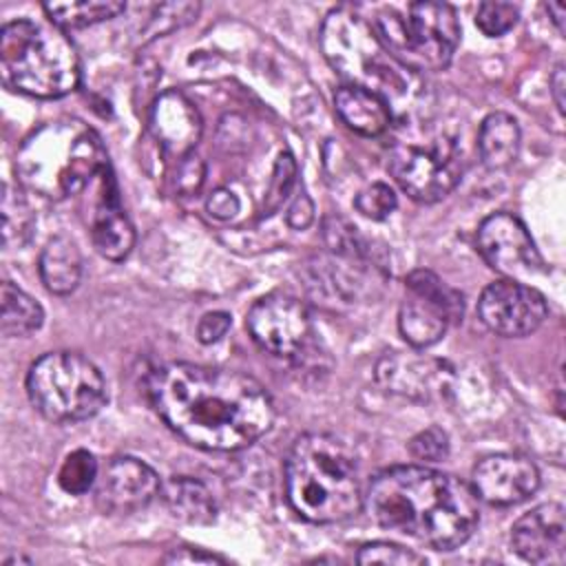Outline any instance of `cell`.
<instances>
[{"label":"cell","mask_w":566,"mask_h":566,"mask_svg":"<svg viewBox=\"0 0 566 566\" xmlns=\"http://www.w3.org/2000/svg\"><path fill=\"white\" fill-rule=\"evenodd\" d=\"M285 219H287V226L294 228V230H303L314 221V203H312V199L307 197L305 190H301L296 195V199L292 201Z\"/></svg>","instance_id":"d590c367"},{"label":"cell","mask_w":566,"mask_h":566,"mask_svg":"<svg viewBox=\"0 0 566 566\" xmlns=\"http://www.w3.org/2000/svg\"><path fill=\"white\" fill-rule=\"evenodd\" d=\"M0 298H2L0 329L4 336H29L42 327L44 310L24 290L13 285L11 281H4L0 290Z\"/></svg>","instance_id":"603a6c76"},{"label":"cell","mask_w":566,"mask_h":566,"mask_svg":"<svg viewBox=\"0 0 566 566\" xmlns=\"http://www.w3.org/2000/svg\"><path fill=\"white\" fill-rule=\"evenodd\" d=\"M40 279L51 294H71L82 279V254L71 237H53L40 254Z\"/></svg>","instance_id":"ffe728a7"},{"label":"cell","mask_w":566,"mask_h":566,"mask_svg":"<svg viewBox=\"0 0 566 566\" xmlns=\"http://www.w3.org/2000/svg\"><path fill=\"white\" fill-rule=\"evenodd\" d=\"M290 506L312 524H334L363 506L358 464L352 449L329 433H303L285 460Z\"/></svg>","instance_id":"3957f363"},{"label":"cell","mask_w":566,"mask_h":566,"mask_svg":"<svg viewBox=\"0 0 566 566\" xmlns=\"http://www.w3.org/2000/svg\"><path fill=\"white\" fill-rule=\"evenodd\" d=\"M161 491L157 473L133 455L113 458L95 484V504L108 515H128L148 506Z\"/></svg>","instance_id":"5bb4252c"},{"label":"cell","mask_w":566,"mask_h":566,"mask_svg":"<svg viewBox=\"0 0 566 566\" xmlns=\"http://www.w3.org/2000/svg\"><path fill=\"white\" fill-rule=\"evenodd\" d=\"M464 298L431 270H413L405 279V298L398 310L400 336L418 349L436 345L451 323L462 321Z\"/></svg>","instance_id":"30bf717a"},{"label":"cell","mask_w":566,"mask_h":566,"mask_svg":"<svg viewBox=\"0 0 566 566\" xmlns=\"http://www.w3.org/2000/svg\"><path fill=\"white\" fill-rule=\"evenodd\" d=\"M88 230L95 250L108 261H124L135 243V230L126 217L111 166L97 175V197L88 212Z\"/></svg>","instance_id":"e0dca14e"},{"label":"cell","mask_w":566,"mask_h":566,"mask_svg":"<svg viewBox=\"0 0 566 566\" xmlns=\"http://www.w3.org/2000/svg\"><path fill=\"white\" fill-rule=\"evenodd\" d=\"M407 449L420 462H442L449 455V438L440 427H427L409 440Z\"/></svg>","instance_id":"4dcf8cb0"},{"label":"cell","mask_w":566,"mask_h":566,"mask_svg":"<svg viewBox=\"0 0 566 566\" xmlns=\"http://www.w3.org/2000/svg\"><path fill=\"white\" fill-rule=\"evenodd\" d=\"M513 551L531 564H562L566 548V517L559 502H544L511 526Z\"/></svg>","instance_id":"2e32d148"},{"label":"cell","mask_w":566,"mask_h":566,"mask_svg":"<svg viewBox=\"0 0 566 566\" xmlns=\"http://www.w3.org/2000/svg\"><path fill=\"white\" fill-rule=\"evenodd\" d=\"M564 91H566V77H564V64L559 62V64L555 66L553 75H551V93H553V99H555V106H557L559 113H564V108H566V106H564V104H566Z\"/></svg>","instance_id":"74e56055"},{"label":"cell","mask_w":566,"mask_h":566,"mask_svg":"<svg viewBox=\"0 0 566 566\" xmlns=\"http://www.w3.org/2000/svg\"><path fill=\"white\" fill-rule=\"evenodd\" d=\"M95 482H97L95 455L86 449L71 451L57 471L60 489L71 495H84Z\"/></svg>","instance_id":"d4e9b609"},{"label":"cell","mask_w":566,"mask_h":566,"mask_svg":"<svg viewBox=\"0 0 566 566\" xmlns=\"http://www.w3.org/2000/svg\"><path fill=\"white\" fill-rule=\"evenodd\" d=\"M164 562H168V564H175V562L177 564H181V562H201V564L219 562V564H223V557L212 555V553H203V551H192V548H175L164 557Z\"/></svg>","instance_id":"8d00e7d4"},{"label":"cell","mask_w":566,"mask_h":566,"mask_svg":"<svg viewBox=\"0 0 566 566\" xmlns=\"http://www.w3.org/2000/svg\"><path fill=\"white\" fill-rule=\"evenodd\" d=\"M354 206L363 217H367L371 221H382L396 210L398 199H396V192L387 184L378 181V184H371L365 190H360L354 199Z\"/></svg>","instance_id":"83f0119b"},{"label":"cell","mask_w":566,"mask_h":566,"mask_svg":"<svg viewBox=\"0 0 566 566\" xmlns=\"http://www.w3.org/2000/svg\"><path fill=\"white\" fill-rule=\"evenodd\" d=\"M245 327L263 352L279 358H301L312 347L310 312L303 301L285 292L259 298L245 316Z\"/></svg>","instance_id":"8fae6325"},{"label":"cell","mask_w":566,"mask_h":566,"mask_svg":"<svg viewBox=\"0 0 566 566\" xmlns=\"http://www.w3.org/2000/svg\"><path fill=\"white\" fill-rule=\"evenodd\" d=\"M478 150L486 168L500 170L515 161L520 153V124L509 113H491L478 130Z\"/></svg>","instance_id":"44dd1931"},{"label":"cell","mask_w":566,"mask_h":566,"mask_svg":"<svg viewBox=\"0 0 566 566\" xmlns=\"http://www.w3.org/2000/svg\"><path fill=\"white\" fill-rule=\"evenodd\" d=\"M168 511L190 524H210L217 517V504L208 486L195 478L177 475L161 486Z\"/></svg>","instance_id":"7402d4cb"},{"label":"cell","mask_w":566,"mask_h":566,"mask_svg":"<svg viewBox=\"0 0 566 566\" xmlns=\"http://www.w3.org/2000/svg\"><path fill=\"white\" fill-rule=\"evenodd\" d=\"M294 184H296V161L290 153H281L272 170L270 190L265 197V210H276L290 197Z\"/></svg>","instance_id":"f546056e"},{"label":"cell","mask_w":566,"mask_h":566,"mask_svg":"<svg viewBox=\"0 0 566 566\" xmlns=\"http://www.w3.org/2000/svg\"><path fill=\"white\" fill-rule=\"evenodd\" d=\"M517 15V7L511 2H482L475 13V24L484 35L497 38L515 27Z\"/></svg>","instance_id":"f1b7e54d"},{"label":"cell","mask_w":566,"mask_h":566,"mask_svg":"<svg viewBox=\"0 0 566 566\" xmlns=\"http://www.w3.org/2000/svg\"><path fill=\"white\" fill-rule=\"evenodd\" d=\"M334 106L338 117L354 133L365 137H378L391 124V104L365 86H340L334 93Z\"/></svg>","instance_id":"d6986e66"},{"label":"cell","mask_w":566,"mask_h":566,"mask_svg":"<svg viewBox=\"0 0 566 566\" xmlns=\"http://www.w3.org/2000/svg\"><path fill=\"white\" fill-rule=\"evenodd\" d=\"M478 252L489 268L511 279L531 276L544 265L526 226L511 212H493L480 223Z\"/></svg>","instance_id":"4fadbf2b"},{"label":"cell","mask_w":566,"mask_h":566,"mask_svg":"<svg viewBox=\"0 0 566 566\" xmlns=\"http://www.w3.org/2000/svg\"><path fill=\"white\" fill-rule=\"evenodd\" d=\"M230 314L228 312H208L199 318L197 323V338L203 345L217 343L221 336H226V332L230 329Z\"/></svg>","instance_id":"836d02e7"},{"label":"cell","mask_w":566,"mask_h":566,"mask_svg":"<svg viewBox=\"0 0 566 566\" xmlns=\"http://www.w3.org/2000/svg\"><path fill=\"white\" fill-rule=\"evenodd\" d=\"M203 175H206V168H203V161L197 157V155H186L184 159H179V166H177V190L181 195H192L201 188L203 184Z\"/></svg>","instance_id":"d6a6232c"},{"label":"cell","mask_w":566,"mask_h":566,"mask_svg":"<svg viewBox=\"0 0 566 566\" xmlns=\"http://www.w3.org/2000/svg\"><path fill=\"white\" fill-rule=\"evenodd\" d=\"M108 166L99 135L77 119L44 124L24 139L15 155L20 181L53 201L86 190Z\"/></svg>","instance_id":"277c9868"},{"label":"cell","mask_w":566,"mask_h":566,"mask_svg":"<svg viewBox=\"0 0 566 566\" xmlns=\"http://www.w3.org/2000/svg\"><path fill=\"white\" fill-rule=\"evenodd\" d=\"M0 73L18 93L55 99L80 84V57L60 27L13 20L0 33Z\"/></svg>","instance_id":"5b68a950"},{"label":"cell","mask_w":566,"mask_h":566,"mask_svg":"<svg viewBox=\"0 0 566 566\" xmlns=\"http://www.w3.org/2000/svg\"><path fill=\"white\" fill-rule=\"evenodd\" d=\"M321 44L329 64L349 84L365 86L387 102L407 93L409 75L402 71L409 69L385 49L371 24L360 15L334 9L323 22Z\"/></svg>","instance_id":"52a82bcc"},{"label":"cell","mask_w":566,"mask_h":566,"mask_svg":"<svg viewBox=\"0 0 566 566\" xmlns=\"http://www.w3.org/2000/svg\"><path fill=\"white\" fill-rule=\"evenodd\" d=\"M546 11H548L551 20L555 22L557 31H559V33H564V15H566L564 4H562V2H548V4H546Z\"/></svg>","instance_id":"f35d334b"},{"label":"cell","mask_w":566,"mask_h":566,"mask_svg":"<svg viewBox=\"0 0 566 566\" xmlns=\"http://www.w3.org/2000/svg\"><path fill=\"white\" fill-rule=\"evenodd\" d=\"M146 396L168 429L206 451L245 449L274 422L265 387L232 369L166 363L148 374Z\"/></svg>","instance_id":"6da1fadb"},{"label":"cell","mask_w":566,"mask_h":566,"mask_svg":"<svg viewBox=\"0 0 566 566\" xmlns=\"http://www.w3.org/2000/svg\"><path fill=\"white\" fill-rule=\"evenodd\" d=\"M27 394L40 416L62 424L93 418L108 400L102 371L77 352L40 356L29 367Z\"/></svg>","instance_id":"ba28073f"},{"label":"cell","mask_w":566,"mask_h":566,"mask_svg":"<svg viewBox=\"0 0 566 566\" xmlns=\"http://www.w3.org/2000/svg\"><path fill=\"white\" fill-rule=\"evenodd\" d=\"M478 316L493 334L522 338L533 334L546 321L548 305L539 290L515 279H502L482 290Z\"/></svg>","instance_id":"7c38bea8"},{"label":"cell","mask_w":566,"mask_h":566,"mask_svg":"<svg viewBox=\"0 0 566 566\" xmlns=\"http://www.w3.org/2000/svg\"><path fill=\"white\" fill-rule=\"evenodd\" d=\"M358 564H394V566H416L427 559L411 548H405L394 542H369L356 553Z\"/></svg>","instance_id":"4316f807"},{"label":"cell","mask_w":566,"mask_h":566,"mask_svg":"<svg viewBox=\"0 0 566 566\" xmlns=\"http://www.w3.org/2000/svg\"><path fill=\"white\" fill-rule=\"evenodd\" d=\"M241 203H239V197L228 190V188H217L212 190V195L206 199V210L210 217L219 219V221H226V219H232L237 212H239Z\"/></svg>","instance_id":"e575fe53"},{"label":"cell","mask_w":566,"mask_h":566,"mask_svg":"<svg viewBox=\"0 0 566 566\" xmlns=\"http://www.w3.org/2000/svg\"><path fill=\"white\" fill-rule=\"evenodd\" d=\"M387 166L398 186L422 203L440 201L462 179V153L444 135L427 142H396Z\"/></svg>","instance_id":"9c48e42d"},{"label":"cell","mask_w":566,"mask_h":566,"mask_svg":"<svg viewBox=\"0 0 566 566\" xmlns=\"http://www.w3.org/2000/svg\"><path fill=\"white\" fill-rule=\"evenodd\" d=\"M199 13V4L197 2H168V4H159L155 7V13L150 15L148 22V33L159 35L166 31H172L175 27H181L186 22H190L192 18H197Z\"/></svg>","instance_id":"1f68e13d"},{"label":"cell","mask_w":566,"mask_h":566,"mask_svg":"<svg viewBox=\"0 0 566 566\" xmlns=\"http://www.w3.org/2000/svg\"><path fill=\"white\" fill-rule=\"evenodd\" d=\"M471 489L486 504L513 506L526 502L539 489V471L520 453L486 455L473 467Z\"/></svg>","instance_id":"9a60e30c"},{"label":"cell","mask_w":566,"mask_h":566,"mask_svg":"<svg viewBox=\"0 0 566 566\" xmlns=\"http://www.w3.org/2000/svg\"><path fill=\"white\" fill-rule=\"evenodd\" d=\"M150 126L161 148L179 159L190 155L201 137V119L197 108L177 91L159 95L153 108Z\"/></svg>","instance_id":"ac0fdd59"},{"label":"cell","mask_w":566,"mask_h":566,"mask_svg":"<svg viewBox=\"0 0 566 566\" xmlns=\"http://www.w3.org/2000/svg\"><path fill=\"white\" fill-rule=\"evenodd\" d=\"M2 230L7 245H24L33 232V214L22 195H13L9 186H4L2 197Z\"/></svg>","instance_id":"484cf974"},{"label":"cell","mask_w":566,"mask_h":566,"mask_svg":"<svg viewBox=\"0 0 566 566\" xmlns=\"http://www.w3.org/2000/svg\"><path fill=\"white\" fill-rule=\"evenodd\" d=\"M385 49L409 71H442L458 44L460 24L447 2L385 4L369 22Z\"/></svg>","instance_id":"8992f818"},{"label":"cell","mask_w":566,"mask_h":566,"mask_svg":"<svg viewBox=\"0 0 566 566\" xmlns=\"http://www.w3.org/2000/svg\"><path fill=\"white\" fill-rule=\"evenodd\" d=\"M126 11L124 2L117 0H77V2H46L44 13L51 24L60 29H82L95 22L111 20Z\"/></svg>","instance_id":"cb8c5ba5"},{"label":"cell","mask_w":566,"mask_h":566,"mask_svg":"<svg viewBox=\"0 0 566 566\" xmlns=\"http://www.w3.org/2000/svg\"><path fill=\"white\" fill-rule=\"evenodd\" d=\"M363 504L369 517L433 551L462 546L478 528V497L451 473L422 464H398L376 473Z\"/></svg>","instance_id":"7a4b0ae2"}]
</instances>
